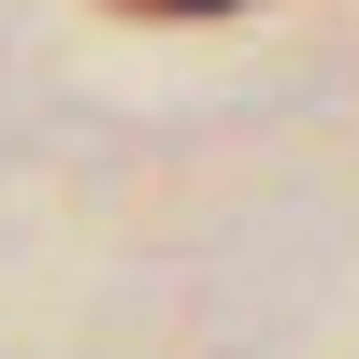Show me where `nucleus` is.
Wrapping results in <instances>:
<instances>
[{"mask_svg":"<svg viewBox=\"0 0 359 359\" xmlns=\"http://www.w3.org/2000/svg\"><path fill=\"white\" fill-rule=\"evenodd\" d=\"M172 15H245V0H172Z\"/></svg>","mask_w":359,"mask_h":359,"instance_id":"1","label":"nucleus"}]
</instances>
